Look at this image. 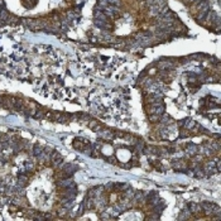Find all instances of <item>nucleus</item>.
I'll return each instance as SVG.
<instances>
[{
    "instance_id": "7",
    "label": "nucleus",
    "mask_w": 221,
    "mask_h": 221,
    "mask_svg": "<svg viewBox=\"0 0 221 221\" xmlns=\"http://www.w3.org/2000/svg\"><path fill=\"white\" fill-rule=\"evenodd\" d=\"M191 215H192V214H191V211H188L187 208H185V210H183L182 212H181V215H179L178 219H179V220H188L190 217H191Z\"/></svg>"
},
{
    "instance_id": "9",
    "label": "nucleus",
    "mask_w": 221,
    "mask_h": 221,
    "mask_svg": "<svg viewBox=\"0 0 221 221\" xmlns=\"http://www.w3.org/2000/svg\"><path fill=\"white\" fill-rule=\"evenodd\" d=\"M43 152V148L39 144H34V147H33V155L34 157H38V155H41Z\"/></svg>"
},
{
    "instance_id": "10",
    "label": "nucleus",
    "mask_w": 221,
    "mask_h": 221,
    "mask_svg": "<svg viewBox=\"0 0 221 221\" xmlns=\"http://www.w3.org/2000/svg\"><path fill=\"white\" fill-rule=\"evenodd\" d=\"M18 181H19V185H20L21 187H24V186L28 185V177H27L25 174H20L19 178H18Z\"/></svg>"
},
{
    "instance_id": "3",
    "label": "nucleus",
    "mask_w": 221,
    "mask_h": 221,
    "mask_svg": "<svg viewBox=\"0 0 221 221\" xmlns=\"http://www.w3.org/2000/svg\"><path fill=\"white\" fill-rule=\"evenodd\" d=\"M186 152L188 153V154H192V155H195L196 153H197V145L196 144H187V147H186Z\"/></svg>"
},
{
    "instance_id": "12",
    "label": "nucleus",
    "mask_w": 221,
    "mask_h": 221,
    "mask_svg": "<svg viewBox=\"0 0 221 221\" xmlns=\"http://www.w3.org/2000/svg\"><path fill=\"white\" fill-rule=\"evenodd\" d=\"M143 198H144V193H143L142 191L134 193V200H135V201H142Z\"/></svg>"
},
{
    "instance_id": "11",
    "label": "nucleus",
    "mask_w": 221,
    "mask_h": 221,
    "mask_svg": "<svg viewBox=\"0 0 221 221\" xmlns=\"http://www.w3.org/2000/svg\"><path fill=\"white\" fill-rule=\"evenodd\" d=\"M61 158V154L58 152H52V154L50 155V161L53 162V161H57V159Z\"/></svg>"
},
{
    "instance_id": "13",
    "label": "nucleus",
    "mask_w": 221,
    "mask_h": 221,
    "mask_svg": "<svg viewBox=\"0 0 221 221\" xmlns=\"http://www.w3.org/2000/svg\"><path fill=\"white\" fill-rule=\"evenodd\" d=\"M149 120L152 123H157L158 120H161V115H157V114H150L149 115Z\"/></svg>"
},
{
    "instance_id": "6",
    "label": "nucleus",
    "mask_w": 221,
    "mask_h": 221,
    "mask_svg": "<svg viewBox=\"0 0 221 221\" xmlns=\"http://www.w3.org/2000/svg\"><path fill=\"white\" fill-rule=\"evenodd\" d=\"M101 138L105 140H111L113 138H114V134H113L110 130H104L102 133H101Z\"/></svg>"
},
{
    "instance_id": "5",
    "label": "nucleus",
    "mask_w": 221,
    "mask_h": 221,
    "mask_svg": "<svg viewBox=\"0 0 221 221\" xmlns=\"http://www.w3.org/2000/svg\"><path fill=\"white\" fill-rule=\"evenodd\" d=\"M196 121H193V120H190V119H186V120H183V127H185L187 130H190V129H193V128H196Z\"/></svg>"
},
{
    "instance_id": "15",
    "label": "nucleus",
    "mask_w": 221,
    "mask_h": 221,
    "mask_svg": "<svg viewBox=\"0 0 221 221\" xmlns=\"http://www.w3.org/2000/svg\"><path fill=\"white\" fill-rule=\"evenodd\" d=\"M190 135H191V134H190V131L187 130V129H186V130H181V133H179V137H181V138H187V137H190Z\"/></svg>"
},
{
    "instance_id": "8",
    "label": "nucleus",
    "mask_w": 221,
    "mask_h": 221,
    "mask_svg": "<svg viewBox=\"0 0 221 221\" xmlns=\"http://www.w3.org/2000/svg\"><path fill=\"white\" fill-rule=\"evenodd\" d=\"M212 207H214V204H208V202H202V205H201V208H204L206 211V214H211Z\"/></svg>"
},
{
    "instance_id": "4",
    "label": "nucleus",
    "mask_w": 221,
    "mask_h": 221,
    "mask_svg": "<svg viewBox=\"0 0 221 221\" xmlns=\"http://www.w3.org/2000/svg\"><path fill=\"white\" fill-rule=\"evenodd\" d=\"M188 207H190L191 214H197L201 211V205H197V204H195V202H191V204L188 205Z\"/></svg>"
},
{
    "instance_id": "14",
    "label": "nucleus",
    "mask_w": 221,
    "mask_h": 221,
    "mask_svg": "<svg viewBox=\"0 0 221 221\" xmlns=\"http://www.w3.org/2000/svg\"><path fill=\"white\" fill-rule=\"evenodd\" d=\"M62 162H63V159H62V157H61L60 159H57V161H53V162H52V167H54V168L60 167V165L62 164Z\"/></svg>"
},
{
    "instance_id": "2",
    "label": "nucleus",
    "mask_w": 221,
    "mask_h": 221,
    "mask_svg": "<svg viewBox=\"0 0 221 221\" xmlns=\"http://www.w3.org/2000/svg\"><path fill=\"white\" fill-rule=\"evenodd\" d=\"M58 186L61 187V188H71V187H76L75 186V182L71 179H66V178H63V181H61L60 183H58Z\"/></svg>"
},
{
    "instance_id": "1",
    "label": "nucleus",
    "mask_w": 221,
    "mask_h": 221,
    "mask_svg": "<svg viewBox=\"0 0 221 221\" xmlns=\"http://www.w3.org/2000/svg\"><path fill=\"white\" fill-rule=\"evenodd\" d=\"M185 161H182V159H178V161H173V163H172V168H173L174 171H185Z\"/></svg>"
}]
</instances>
